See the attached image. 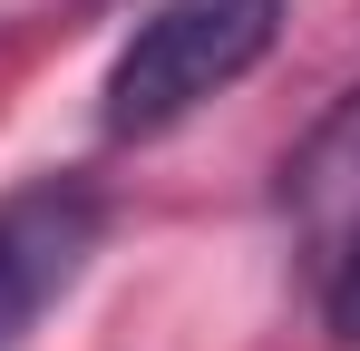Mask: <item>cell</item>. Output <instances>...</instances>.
I'll return each instance as SVG.
<instances>
[{"mask_svg": "<svg viewBox=\"0 0 360 351\" xmlns=\"http://www.w3.org/2000/svg\"><path fill=\"white\" fill-rule=\"evenodd\" d=\"M273 30H283V0H156L98 88V127L117 147L185 127L205 98H224L273 49Z\"/></svg>", "mask_w": 360, "mask_h": 351, "instance_id": "obj_1", "label": "cell"}, {"mask_svg": "<svg viewBox=\"0 0 360 351\" xmlns=\"http://www.w3.org/2000/svg\"><path fill=\"white\" fill-rule=\"evenodd\" d=\"M98 234H108V205L78 176H30L0 195V351L39 332V312L88 273Z\"/></svg>", "mask_w": 360, "mask_h": 351, "instance_id": "obj_2", "label": "cell"}, {"mask_svg": "<svg viewBox=\"0 0 360 351\" xmlns=\"http://www.w3.org/2000/svg\"><path fill=\"white\" fill-rule=\"evenodd\" d=\"M321 312H331V332H341V342H360V244L321 273Z\"/></svg>", "mask_w": 360, "mask_h": 351, "instance_id": "obj_4", "label": "cell"}, {"mask_svg": "<svg viewBox=\"0 0 360 351\" xmlns=\"http://www.w3.org/2000/svg\"><path fill=\"white\" fill-rule=\"evenodd\" d=\"M283 225L302 234V254L321 273L360 244V88H341L331 117L292 147V166H283Z\"/></svg>", "mask_w": 360, "mask_h": 351, "instance_id": "obj_3", "label": "cell"}]
</instances>
